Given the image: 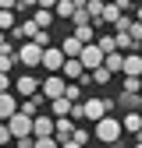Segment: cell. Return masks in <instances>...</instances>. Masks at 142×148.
I'll list each match as a JSON object with an SVG mask.
<instances>
[{
    "mask_svg": "<svg viewBox=\"0 0 142 148\" xmlns=\"http://www.w3.org/2000/svg\"><path fill=\"white\" fill-rule=\"evenodd\" d=\"M64 95H68L71 102H82V85H78V81H68V92H64Z\"/></svg>",
    "mask_w": 142,
    "mask_h": 148,
    "instance_id": "cell-33",
    "label": "cell"
},
{
    "mask_svg": "<svg viewBox=\"0 0 142 148\" xmlns=\"http://www.w3.org/2000/svg\"><path fill=\"white\" fill-rule=\"evenodd\" d=\"M7 141H14V134H11V127H7V120H0V148H4Z\"/></svg>",
    "mask_w": 142,
    "mask_h": 148,
    "instance_id": "cell-35",
    "label": "cell"
},
{
    "mask_svg": "<svg viewBox=\"0 0 142 148\" xmlns=\"http://www.w3.org/2000/svg\"><path fill=\"white\" fill-rule=\"evenodd\" d=\"M39 7H46V11H53V7H57V0H39Z\"/></svg>",
    "mask_w": 142,
    "mask_h": 148,
    "instance_id": "cell-42",
    "label": "cell"
},
{
    "mask_svg": "<svg viewBox=\"0 0 142 148\" xmlns=\"http://www.w3.org/2000/svg\"><path fill=\"white\" fill-rule=\"evenodd\" d=\"M124 11L117 7V4H103V14H100V21L96 25H117V18H121Z\"/></svg>",
    "mask_w": 142,
    "mask_h": 148,
    "instance_id": "cell-19",
    "label": "cell"
},
{
    "mask_svg": "<svg viewBox=\"0 0 142 148\" xmlns=\"http://www.w3.org/2000/svg\"><path fill=\"white\" fill-rule=\"evenodd\" d=\"M50 109H53V116H71V99H68V95L50 99Z\"/></svg>",
    "mask_w": 142,
    "mask_h": 148,
    "instance_id": "cell-22",
    "label": "cell"
},
{
    "mask_svg": "<svg viewBox=\"0 0 142 148\" xmlns=\"http://www.w3.org/2000/svg\"><path fill=\"white\" fill-rule=\"evenodd\" d=\"M36 148H61V141L53 138V134L50 138H36Z\"/></svg>",
    "mask_w": 142,
    "mask_h": 148,
    "instance_id": "cell-36",
    "label": "cell"
},
{
    "mask_svg": "<svg viewBox=\"0 0 142 148\" xmlns=\"http://www.w3.org/2000/svg\"><path fill=\"white\" fill-rule=\"evenodd\" d=\"M71 120H85V102H71Z\"/></svg>",
    "mask_w": 142,
    "mask_h": 148,
    "instance_id": "cell-37",
    "label": "cell"
},
{
    "mask_svg": "<svg viewBox=\"0 0 142 148\" xmlns=\"http://www.w3.org/2000/svg\"><path fill=\"white\" fill-rule=\"evenodd\" d=\"M43 102H50L43 92H36V95H29L25 102H22V113H29V116H39L43 113Z\"/></svg>",
    "mask_w": 142,
    "mask_h": 148,
    "instance_id": "cell-14",
    "label": "cell"
},
{
    "mask_svg": "<svg viewBox=\"0 0 142 148\" xmlns=\"http://www.w3.org/2000/svg\"><path fill=\"white\" fill-rule=\"evenodd\" d=\"M18 64V53H0V74H11Z\"/></svg>",
    "mask_w": 142,
    "mask_h": 148,
    "instance_id": "cell-26",
    "label": "cell"
},
{
    "mask_svg": "<svg viewBox=\"0 0 142 148\" xmlns=\"http://www.w3.org/2000/svg\"><path fill=\"white\" fill-rule=\"evenodd\" d=\"M7 127H11V134H14V138H32V116L22 113V109H18V113L7 120Z\"/></svg>",
    "mask_w": 142,
    "mask_h": 148,
    "instance_id": "cell-5",
    "label": "cell"
},
{
    "mask_svg": "<svg viewBox=\"0 0 142 148\" xmlns=\"http://www.w3.org/2000/svg\"><path fill=\"white\" fill-rule=\"evenodd\" d=\"M132 4H139V0H132Z\"/></svg>",
    "mask_w": 142,
    "mask_h": 148,
    "instance_id": "cell-47",
    "label": "cell"
},
{
    "mask_svg": "<svg viewBox=\"0 0 142 148\" xmlns=\"http://www.w3.org/2000/svg\"><path fill=\"white\" fill-rule=\"evenodd\" d=\"M39 74H18V78H14V92H18V95H36V92H39Z\"/></svg>",
    "mask_w": 142,
    "mask_h": 148,
    "instance_id": "cell-8",
    "label": "cell"
},
{
    "mask_svg": "<svg viewBox=\"0 0 142 148\" xmlns=\"http://www.w3.org/2000/svg\"><path fill=\"white\" fill-rule=\"evenodd\" d=\"M124 74H139V78H142V57H139V49L135 53H124Z\"/></svg>",
    "mask_w": 142,
    "mask_h": 148,
    "instance_id": "cell-20",
    "label": "cell"
},
{
    "mask_svg": "<svg viewBox=\"0 0 142 148\" xmlns=\"http://www.w3.org/2000/svg\"><path fill=\"white\" fill-rule=\"evenodd\" d=\"M110 148H121V145H110Z\"/></svg>",
    "mask_w": 142,
    "mask_h": 148,
    "instance_id": "cell-46",
    "label": "cell"
},
{
    "mask_svg": "<svg viewBox=\"0 0 142 148\" xmlns=\"http://www.w3.org/2000/svg\"><path fill=\"white\" fill-rule=\"evenodd\" d=\"M71 141H75V145H89V141H93V131H85V127H75V134H71Z\"/></svg>",
    "mask_w": 142,
    "mask_h": 148,
    "instance_id": "cell-28",
    "label": "cell"
},
{
    "mask_svg": "<svg viewBox=\"0 0 142 148\" xmlns=\"http://www.w3.org/2000/svg\"><path fill=\"white\" fill-rule=\"evenodd\" d=\"M121 134H124V127H121V120H114V116H103V120L93 123V138H96L100 145H117Z\"/></svg>",
    "mask_w": 142,
    "mask_h": 148,
    "instance_id": "cell-1",
    "label": "cell"
},
{
    "mask_svg": "<svg viewBox=\"0 0 142 148\" xmlns=\"http://www.w3.org/2000/svg\"><path fill=\"white\" fill-rule=\"evenodd\" d=\"M18 109H22V102H14L11 92H0V120H11Z\"/></svg>",
    "mask_w": 142,
    "mask_h": 148,
    "instance_id": "cell-13",
    "label": "cell"
},
{
    "mask_svg": "<svg viewBox=\"0 0 142 148\" xmlns=\"http://www.w3.org/2000/svg\"><path fill=\"white\" fill-rule=\"evenodd\" d=\"M64 60H68V57H64V49H61V46H46V49H43V67H46L50 74H61Z\"/></svg>",
    "mask_w": 142,
    "mask_h": 148,
    "instance_id": "cell-7",
    "label": "cell"
},
{
    "mask_svg": "<svg viewBox=\"0 0 142 148\" xmlns=\"http://www.w3.org/2000/svg\"><path fill=\"white\" fill-rule=\"evenodd\" d=\"M0 28H4V32H7V28H11V32L18 28V21H14V11H0Z\"/></svg>",
    "mask_w": 142,
    "mask_h": 148,
    "instance_id": "cell-31",
    "label": "cell"
},
{
    "mask_svg": "<svg viewBox=\"0 0 142 148\" xmlns=\"http://www.w3.org/2000/svg\"><path fill=\"white\" fill-rule=\"evenodd\" d=\"M96 46H100L103 53H114V49H117V42H114V35H100V39H96Z\"/></svg>",
    "mask_w": 142,
    "mask_h": 148,
    "instance_id": "cell-34",
    "label": "cell"
},
{
    "mask_svg": "<svg viewBox=\"0 0 142 148\" xmlns=\"http://www.w3.org/2000/svg\"><path fill=\"white\" fill-rule=\"evenodd\" d=\"M14 81H11V74H0V92H11Z\"/></svg>",
    "mask_w": 142,
    "mask_h": 148,
    "instance_id": "cell-40",
    "label": "cell"
},
{
    "mask_svg": "<svg viewBox=\"0 0 142 148\" xmlns=\"http://www.w3.org/2000/svg\"><path fill=\"white\" fill-rule=\"evenodd\" d=\"M71 35H75V39H82L85 46L96 42V28H93V25H75V32H71Z\"/></svg>",
    "mask_w": 142,
    "mask_h": 148,
    "instance_id": "cell-23",
    "label": "cell"
},
{
    "mask_svg": "<svg viewBox=\"0 0 142 148\" xmlns=\"http://www.w3.org/2000/svg\"><path fill=\"white\" fill-rule=\"evenodd\" d=\"M103 67L110 71V74H124V53H121V49H114V53H106V60H103Z\"/></svg>",
    "mask_w": 142,
    "mask_h": 148,
    "instance_id": "cell-18",
    "label": "cell"
},
{
    "mask_svg": "<svg viewBox=\"0 0 142 148\" xmlns=\"http://www.w3.org/2000/svg\"><path fill=\"white\" fill-rule=\"evenodd\" d=\"M85 102V120H103V116H110V109L117 106L114 99H106V95H100V99H82Z\"/></svg>",
    "mask_w": 142,
    "mask_h": 148,
    "instance_id": "cell-2",
    "label": "cell"
},
{
    "mask_svg": "<svg viewBox=\"0 0 142 148\" xmlns=\"http://www.w3.org/2000/svg\"><path fill=\"white\" fill-rule=\"evenodd\" d=\"M128 35H132V42H135V46H142V21H139V18L128 25Z\"/></svg>",
    "mask_w": 142,
    "mask_h": 148,
    "instance_id": "cell-32",
    "label": "cell"
},
{
    "mask_svg": "<svg viewBox=\"0 0 142 148\" xmlns=\"http://www.w3.org/2000/svg\"><path fill=\"white\" fill-rule=\"evenodd\" d=\"M18 64H25V67H39L43 64V46L39 42H22V46H18Z\"/></svg>",
    "mask_w": 142,
    "mask_h": 148,
    "instance_id": "cell-3",
    "label": "cell"
},
{
    "mask_svg": "<svg viewBox=\"0 0 142 148\" xmlns=\"http://www.w3.org/2000/svg\"><path fill=\"white\" fill-rule=\"evenodd\" d=\"M29 7H39V0H18V11H29Z\"/></svg>",
    "mask_w": 142,
    "mask_h": 148,
    "instance_id": "cell-41",
    "label": "cell"
},
{
    "mask_svg": "<svg viewBox=\"0 0 142 148\" xmlns=\"http://www.w3.org/2000/svg\"><path fill=\"white\" fill-rule=\"evenodd\" d=\"M53 120H57V123H53V138H57L61 145L71 141V134H75V120H71V116H53Z\"/></svg>",
    "mask_w": 142,
    "mask_h": 148,
    "instance_id": "cell-9",
    "label": "cell"
},
{
    "mask_svg": "<svg viewBox=\"0 0 142 148\" xmlns=\"http://www.w3.org/2000/svg\"><path fill=\"white\" fill-rule=\"evenodd\" d=\"M103 4H106V0H103Z\"/></svg>",
    "mask_w": 142,
    "mask_h": 148,
    "instance_id": "cell-48",
    "label": "cell"
},
{
    "mask_svg": "<svg viewBox=\"0 0 142 148\" xmlns=\"http://www.w3.org/2000/svg\"><path fill=\"white\" fill-rule=\"evenodd\" d=\"M32 21L39 25V28H50L53 21H57V14H53V11H46V7H36V14H32Z\"/></svg>",
    "mask_w": 142,
    "mask_h": 148,
    "instance_id": "cell-21",
    "label": "cell"
},
{
    "mask_svg": "<svg viewBox=\"0 0 142 148\" xmlns=\"http://www.w3.org/2000/svg\"><path fill=\"white\" fill-rule=\"evenodd\" d=\"M124 92H142V78L139 74H124Z\"/></svg>",
    "mask_w": 142,
    "mask_h": 148,
    "instance_id": "cell-30",
    "label": "cell"
},
{
    "mask_svg": "<svg viewBox=\"0 0 142 148\" xmlns=\"http://www.w3.org/2000/svg\"><path fill=\"white\" fill-rule=\"evenodd\" d=\"M135 148H142V141H139V145H135Z\"/></svg>",
    "mask_w": 142,
    "mask_h": 148,
    "instance_id": "cell-45",
    "label": "cell"
},
{
    "mask_svg": "<svg viewBox=\"0 0 142 148\" xmlns=\"http://www.w3.org/2000/svg\"><path fill=\"white\" fill-rule=\"evenodd\" d=\"M85 11L93 21H100V14H103V0H85Z\"/></svg>",
    "mask_w": 142,
    "mask_h": 148,
    "instance_id": "cell-29",
    "label": "cell"
},
{
    "mask_svg": "<svg viewBox=\"0 0 142 148\" xmlns=\"http://www.w3.org/2000/svg\"><path fill=\"white\" fill-rule=\"evenodd\" d=\"M114 4H117L124 14H135V7H139V4H132V0H114Z\"/></svg>",
    "mask_w": 142,
    "mask_h": 148,
    "instance_id": "cell-38",
    "label": "cell"
},
{
    "mask_svg": "<svg viewBox=\"0 0 142 148\" xmlns=\"http://www.w3.org/2000/svg\"><path fill=\"white\" fill-rule=\"evenodd\" d=\"M53 116H46V113H39V116H32V138H50L53 134Z\"/></svg>",
    "mask_w": 142,
    "mask_h": 148,
    "instance_id": "cell-10",
    "label": "cell"
},
{
    "mask_svg": "<svg viewBox=\"0 0 142 148\" xmlns=\"http://www.w3.org/2000/svg\"><path fill=\"white\" fill-rule=\"evenodd\" d=\"M121 127H124V131H128V134H135V138L142 141V113H139V109H135V113H124Z\"/></svg>",
    "mask_w": 142,
    "mask_h": 148,
    "instance_id": "cell-15",
    "label": "cell"
},
{
    "mask_svg": "<svg viewBox=\"0 0 142 148\" xmlns=\"http://www.w3.org/2000/svg\"><path fill=\"white\" fill-rule=\"evenodd\" d=\"M53 14H57V18H68V21H71V14H75V0H57Z\"/></svg>",
    "mask_w": 142,
    "mask_h": 148,
    "instance_id": "cell-25",
    "label": "cell"
},
{
    "mask_svg": "<svg viewBox=\"0 0 142 148\" xmlns=\"http://www.w3.org/2000/svg\"><path fill=\"white\" fill-rule=\"evenodd\" d=\"M78 60H82V67H85V71H96V67H103L106 53H103V49H100L96 42H89V46L82 49V57H78Z\"/></svg>",
    "mask_w": 142,
    "mask_h": 148,
    "instance_id": "cell-6",
    "label": "cell"
},
{
    "mask_svg": "<svg viewBox=\"0 0 142 148\" xmlns=\"http://www.w3.org/2000/svg\"><path fill=\"white\" fill-rule=\"evenodd\" d=\"M36 32H39V25L32 21H18V28H14V39H22V42H29V39H36Z\"/></svg>",
    "mask_w": 142,
    "mask_h": 148,
    "instance_id": "cell-17",
    "label": "cell"
},
{
    "mask_svg": "<svg viewBox=\"0 0 142 148\" xmlns=\"http://www.w3.org/2000/svg\"><path fill=\"white\" fill-rule=\"evenodd\" d=\"M124 113H135V109H142V92H121V99H114Z\"/></svg>",
    "mask_w": 142,
    "mask_h": 148,
    "instance_id": "cell-11",
    "label": "cell"
},
{
    "mask_svg": "<svg viewBox=\"0 0 142 148\" xmlns=\"http://www.w3.org/2000/svg\"><path fill=\"white\" fill-rule=\"evenodd\" d=\"M61 148H82V145H75V141H64V145H61Z\"/></svg>",
    "mask_w": 142,
    "mask_h": 148,
    "instance_id": "cell-43",
    "label": "cell"
},
{
    "mask_svg": "<svg viewBox=\"0 0 142 148\" xmlns=\"http://www.w3.org/2000/svg\"><path fill=\"white\" fill-rule=\"evenodd\" d=\"M114 42H117V49H124V53H135V49H139V46L132 42L128 32H114Z\"/></svg>",
    "mask_w": 142,
    "mask_h": 148,
    "instance_id": "cell-24",
    "label": "cell"
},
{
    "mask_svg": "<svg viewBox=\"0 0 142 148\" xmlns=\"http://www.w3.org/2000/svg\"><path fill=\"white\" fill-rule=\"evenodd\" d=\"M61 49H64V57H82V49H85V42L82 39H75V35H64V39H61Z\"/></svg>",
    "mask_w": 142,
    "mask_h": 148,
    "instance_id": "cell-16",
    "label": "cell"
},
{
    "mask_svg": "<svg viewBox=\"0 0 142 148\" xmlns=\"http://www.w3.org/2000/svg\"><path fill=\"white\" fill-rule=\"evenodd\" d=\"M135 18H139V21H142V4H139V7H135Z\"/></svg>",
    "mask_w": 142,
    "mask_h": 148,
    "instance_id": "cell-44",
    "label": "cell"
},
{
    "mask_svg": "<svg viewBox=\"0 0 142 148\" xmlns=\"http://www.w3.org/2000/svg\"><path fill=\"white\" fill-rule=\"evenodd\" d=\"M61 74H64V81H78L82 74H85V67H82V60H78V57H68V60H64V67H61Z\"/></svg>",
    "mask_w": 142,
    "mask_h": 148,
    "instance_id": "cell-12",
    "label": "cell"
},
{
    "mask_svg": "<svg viewBox=\"0 0 142 148\" xmlns=\"http://www.w3.org/2000/svg\"><path fill=\"white\" fill-rule=\"evenodd\" d=\"M89 74H93V81L103 88V85H110V78H114V74L110 71H106V67H96V71H89Z\"/></svg>",
    "mask_w": 142,
    "mask_h": 148,
    "instance_id": "cell-27",
    "label": "cell"
},
{
    "mask_svg": "<svg viewBox=\"0 0 142 148\" xmlns=\"http://www.w3.org/2000/svg\"><path fill=\"white\" fill-rule=\"evenodd\" d=\"M14 148H36V138H14Z\"/></svg>",
    "mask_w": 142,
    "mask_h": 148,
    "instance_id": "cell-39",
    "label": "cell"
},
{
    "mask_svg": "<svg viewBox=\"0 0 142 148\" xmlns=\"http://www.w3.org/2000/svg\"><path fill=\"white\" fill-rule=\"evenodd\" d=\"M39 88H43V95H46V99H61L64 92H68V81H64V74H46Z\"/></svg>",
    "mask_w": 142,
    "mask_h": 148,
    "instance_id": "cell-4",
    "label": "cell"
}]
</instances>
